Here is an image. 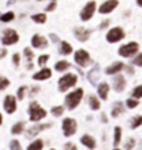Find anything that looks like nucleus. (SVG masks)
<instances>
[{
  "instance_id": "obj_39",
  "label": "nucleus",
  "mask_w": 142,
  "mask_h": 150,
  "mask_svg": "<svg viewBox=\"0 0 142 150\" xmlns=\"http://www.w3.org/2000/svg\"><path fill=\"white\" fill-rule=\"evenodd\" d=\"M25 55L28 56V59H31V58H33V51L32 50H29V48H25Z\"/></svg>"
},
{
  "instance_id": "obj_7",
  "label": "nucleus",
  "mask_w": 142,
  "mask_h": 150,
  "mask_svg": "<svg viewBox=\"0 0 142 150\" xmlns=\"http://www.w3.org/2000/svg\"><path fill=\"white\" fill-rule=\"evenodd\" d=\"M19 40L18 33L14 31V29H6L3 32V37H1V43L4 45H11V44H15Z\"/></svg>"
},
{
  "instance_id": "obj_34",
  "label": "nucleus",
  "mask_w": 142,
  "mask_h": 150,
  "mask_svg": "<svg viewBox=\"0 0 142 150\" xmlns=\"http://www.w3.org/2000/svg\"><path fill=\"white\" fill-rule=\"evenodd\" d=\"M10 150H22L19 140H17V139L11 140V142H10Z\"/></svg>"
},
{
  "instance_id": "obj_18",
  "label": "nucleus",
  "mask_w": 142,
  "mask_h": 150,
  "mask_svg": "<svg viewBox=\"0 0 142 150\" xmlns=\"http://www.w3.org/2000/svg\"><path fill=\"white\" fill-rule=\"evenodd\" d=\"M51 77V69L48 68H43L40 72H37L33 75V79L35 80H47Z\"/></svg>"
},
{
  "instance_id": "obj_38",
  "label": "nucleus",
  "mask_w": 142,
  "mask_h": 150,
  "mask_svg": "<svg viewBox=\"0 0 142 150\" xmlns=\"http://www.w3.org/2000/svg\"><path fill=\"white\" fill-rule=\"evenodd\" d=\"M134 65H137V66H142V54H138V55L134 58Z\"/></svg>"
},
{
  "instance_id": "obj_12",
  "label": "nucleus",
  "mask_w": 142,
  "mask_h": 150,
  "mask_svg": "<svg viewBox=\"0 0 142 150\" xmlns=\"http://www.w3.org/2000/svg\"><path fill=\"white\" fill-rule=\"evenodd\" d=\"M32 45L35 48H46L47 47V39L40 36V35H35L32 37Z\"/></svg>"
},
{
  "instance_id": "obj_44",
  "label": "nucleus",
  "mask_w": 142,
  "mask_h": 150,
  "mask_svg": "<svg viewBox=\"0 0 142 150\" xmlns=\"http://www.w3.org/2000/svg\"><path fill=\"white\" fill-rule=\"evenodd\" d=\"M4 55H6V50L0 51V58H1V56H4Z\"/></svg>"
},
{
  "instance_id": "obj_40",
  "label": "nucleus",
  "mask_w": 142,
  "mask_h": 150,
  "mask_svg": "<svg viewBox=\"0 0 142 150\" xmlns=\"http://www.w3.org/2000/svg\"><path fill=\"white\" fill-rule=\"evenodd\" d=\"M65 150H77V147L73 143H66L65 145Z\"/></svg>"
},
{
  "instance_id": "obj_48",
  "label": "nucleus",
  "mask_w": 142,
  "mask_h": 150,
  "mask_svg": "<svg viewBox=\"0 0 142 150\" xmlns=\"http://www.w3.org/2000/svg\"><path fill=\"white\" fill-rule=\"evenodd\" d=\"M50 150H55V149H50Z\"/></svg>"
},
{
  "instance_id": "obj_4",
  "label": "nucleus",
  "mask_w": 142,
  "mask_h": 150,
  "mask_svg": "<svg viewBox=\"0 0 142 150\" xmlns=\"http://www.w3.org/2000/svg\"><path fill=\"white\" fill-rule=\"evenodd\" d=\"M62 131H63V135L65 136H72L76 134L77 131V121L74 119H70V117H66L62 121Z\"/></svg>"
},
{
  "instance_id": "obj_2",
  "label": "nucleus",
  "mask_w": 142,
  "mask_h": 150,
  "mask_svg": "<svg viewBox=\"0 0 142 150\" xmlns=\"http://www.w3.org/2000/svg\"><path fill=\"white\" fill-rule=\"evenodd\" d=\"M81 98H83V90L77 88V90H74V91H72V92H69L66 95L65 105H66V107H68L69 110H73V109H76V107L79 106Z\"/></svg>"
},
{
  "instance_id": "obj_43",
  "label": "nucleus",
  "mask_w": 142,
  "mask_h": 150,
  "mask_svg": "<svg viewBox=\"0 0 142 150\" xmlns=\"http://www.w3.org/2000/svg\"><path fill=\"white\" fill-rule=\"evenodd\" d=\"M106 25H109V19H108V21H104V22L101 24V28L104 29V28H106Z\"/></svg>"
},
{
  "instance_id": "obj_23",
  "label": "nucleus",
  "mask_w": 142,
  "mask_h": 150,
  "mask_svg": "<svg viewBox=\"0 0 142 150\" xmlns=\"http://www.w3.org/2000/svg\"><path fill=\"white\" fill-rule=\"evenodd\" d=\"M123 112H124L123 103L117 102V103L115 105V107H113V110H112V116H113V117H119L120 114H123Z\"/></svg>"
},
{
  "instance_id": "obj_8",
  "label": "nucleus",
  "mask_w": 142,
  "mask_h": 150,
  "mask_svg": "<svg viewBox=\"0 0 142 150\" xmlns=\"http://www.w3.org/2000/svg\"><path fill=\"white\" fill-rule=\"evenodd\" d=\"M95 8H97L95 1H90V3H87L86 7L81 10V13H80L81 21H90V19L93 18L94 13H95Z\"/></svg>"
},
{
  "instance_id": "obj_26",
  "label": "nucleus",
  "mask_w": 142,
  "mask_h": 150,
  "mask_svg": "<svg viewBox=\"0 0 142 150\" xmlns=\"http://www.w3.org/2000/svg\"><path fill=\"white\" fill-rule=\"evenodd\" d=\"M120 140H122V128L120 127H116L115 128V138H113V146L117 147Z\"/></svg>"
},
{
  "instance_id": "obj_17",
  "label": "nucleus",
  "mask_w": 142,
  "mask_h": 150,
  "mask_svg": "<svg viewBox=\"0 0 142 150\" xmlns=\"http://www.w3.org/2000/svg\"><path fill=\"white\" fill-rule=\"evenodd\" d=\"M109 90H111V87H109L108 83H101L98 86V96L104 100L108 99V96H109Z\"/></svg>"
},
{
  "instance_id": "obj_37",
  "label": "nucleus",
  "mask_w": 142,
  "mask_h": 150,
  "mask_svg": "<svg viewBox=\"0 0 142 150\" xmlns=\"http://www.w3.org/2000/svg\"><path fill=\"white\" fill-rule=\"evenodd\" d=\"M25 91H26V87H21V88H18V94H17V96H18V99H19V100L24 99Z\"/></svg>"
},
{
  "instance_id": "obj_3",
  "label": "nucleus",
  "mask_w": 142,
  "mask_h": 150,
  "mask_svg": "<svg viewBox=\"0 0 142 150\" xmlns=\"http://www.w3.org/2000/svg\"><path fill=\"white\" fill-rule=\"evenodd\" d=\"M76 83H77V76L73 73H66L58 80V90L61 92H66L69 88L74 87Z\"/></svg>"
},
{
  "instance_id": "obj_46",
  "label": "nucleus",
  "mask_w": 142,
  "mask_h": 150,
  "mask_svg": "<svg viewBox=\"0 0 142 150\" xmlns=\"http://www.w3.org/2000/svg\"><path fill=\"white\" fill-rule=\"evenodd\" d=\"M1 123H3V116H1V113H0V125H1Z\"/></svg>"
},
{
  "instance_id": "obj_42",
  "label": "nucleus",
  "mask_w": 142,
  "mask_h": 150,
  "mask_svg": "<svg viewBox=\"0 0 142 150\" xmlns=\"http://www.w3.org/2000/svg\"><path fill=\"white\" fill-rule=\"evenodd\" d=\"M55 3H51V6L47 7V11H53V10H55Z\"/></svg>"
},
{
  "instance_id": "obj_32",
  "label": "nucleus",
  "mask_w": 142,
  "mask_h": 150,
  "mask_svg": "<svg viewBox=\"0 0 142 150\" xmlns=\"http://www.w3.org/2000/svg\"><path fill=\"white\" fill-rule=\"evenodd\" d=\"M14 19V13H6V14H3L1 17H0V21H3V22H8V21H12Z\"/></svg>"
},
{
  "instance_id": "obj_45",
  "label": "nucleus",
  "mask_w": 142,
  "mask_h": 150,
  "mask_svg": "<svg viewBox=\"0 0 142 150\" xmlns=\"http://www.w3.org/2000/svg\"><path fill=\"white\" fill-rule=\"evenodd\" d=\"M137 3H138V6L142 7V0H137Z\"/></svg>"
},
{
  "instance_id": "obj_36",
  "label": "nucleus",
  "mask_w": 142,
  "mask_h": 150,
  "mask_svg": "<svg viewBox=\"0 0 142 150\" xmlns=\"http://www.w3.org/2000/svg\"><path fill=\"white\" fill-rule=\"evenodd\" d=\"M134 145H135V140L131 138V139H128V140L126 142V145H124V149H126V150H131L132 147H134Z\"/></svg>"
},
{
  "instance_id": "obj_6",
  "label": "nucleus",
  "mask_w": 142,
  "mask_h": 150,
  "mask_svg": "<svg viewBox=\"0 0 142 150\" xmlns=\"http://www.w3.org/2000/svg\"><path fill=\"white\" fill-rule=\"evenodd\" d=\"M74 62L77 63L81 68H86L91 63V56L86 50H79L74 54Z\"/></svg>"
},
{
  "instance_id": "obj_22",
  "label": "nucleus",
  "mask_w": 142,
  "mask_h": 150,
  "mask_svg": "<svg viewBox=\"0 0 142 150\" xmlns=\"http://www.w3.org/2000/svg\"><path fill=\"white\" fill-rule=\"evenodd\" d=\"M44 146V142L42 139H36V140H33L29 146H28V149L26 150H42Z\"/></svg>"
},
{
  "instance_id": "obj_9",
  "label": "nucleus",
  "mask_w": 142,
  "mask_h": 150,
  "mask_svg": "<svg viewBox=\"0 0 142 150\" xmlns=\"http://www.w3.org/2000/svg\"><path fill=\"white\" fill-rule=\"evenodd\" d=\"M122 39H124V31L122 28H113L106 35V40L109 43H116V41L122 40Z\"/></svg>"
},
{
  "instance_id": "obj_28",
  "label": "nucleus",
  "mask_w": 142,
  "mask_h": 150,
  "mask_svg": "<svg viewBox=\"0 0 142 150\" xmlns=\"http://www.w3.org/2000/svg\"><path fill=\"white\" fill-rule=\"evenodd\" d=\"M32 19L35 22H37V24H44L47 21V17L44 14H35V15H32Z\"/></svg>"
},
{
  "instance_id": "obj_13",
  "label": "nucleus",
  "mask_w": 142,
  "mask_h": 150,
  "mask_svg": "<svg viewBox=\"0 0 142 150\" xmlns=\"http://www.w3.org/2000/svg\"><path fill=\"white\" fill-rule=\"evenodd\" d=\"M113 88H115V91H117V92H122L124 88H126V79H124L122 75H117L113 79Z\"/></svg>"
},
{
  "instance_id": "obj_5",
  "label": "nucleus",
  "mask_w": 142,
  "mask_h": 150,
  "mask_svg": "<svg viewBox=\"0 0 142 150\" xmlns=\"http://www.w3.org/2000/svg\"><path fill=\"white\" fill-rule=\"evenodd\" d=\"M138 48H139L138 43L130 41V43L124 44V45H122V47L119 48V54L122 56H124V58H130V56H132L134 54L138 52Z\"/></svg>"
},
{
  "instance_id": "obj_16",
  "label": "nucleus",
  "mask_w": 142,
  "mask_h": 150,
  "mask_svg": "<svg viewBox=\"0 0 142 150\" xmlns=\"http://www.w3.org/2000/svg\"><path fill=\"white\" fill-rule=\"evenodd\" d=\"M123 68H124L123 62H115V63H112L111 66H108L105 72H106V75H117V73H120L123 70Z\"/></svg>"
},
{
  "instance_id": "obj_41",
  "label": "nucleus",
  "mask_w": 142,
  "mask_h": 150,
  "mask_svg": "<svg viewBox=\"0 0 142 150\" xmlns=\"http://www.w3.org/2000/svg\"><path fill=\"white\" fill-rule=\"evenodd\" d=\"M12 61H14V65H15V66H18L19 65V54H14Z\"/></svg>"
},
{
  "instance_id": "obj_19",
  "label": "nucleus",
  "mask_w": 142,
  "mask_h": 150,
  "mask_svg": "<svg viewBox=\"0 0 142 150\" xmlns=\"http://www.w3.org/2000/svg\"><path fill=\"white\" fill-rule=\"evenodd\" d=\"M74 33H76V36H77V39H79L80 41H86V40H88L91 32L84 29V28H77V29L74 31Z\"/></svg>"
},
{
  "instance_id": "obj_14",
  "label": "nucleus",
  "mask_w": 142,
  "mask_h": 150,
  "mask_svg": "<svg viewBox=\"0 0 142 150\" xmlns=\"http://www.w3.org/2000/svg\"><path fill=\"white\" fill-rule=\"evenodd\" d=\"M50 124H43V125H32L31 128L28 130V132H26V138H33V136H36L37 134L40 131H43V130H46V128H48Z\"/></svg>"
},
{
  "instance_id": "obj_33",
  "label": "nucleus",
  "mask_w": 142,
  "mask_h": 150,
  "mask_svg": "<svg viewBox=\"0 0 142 150\" xmlns=\"http://www.w3.org/2000/svg\"><path fill=\"white\" fill-rule=\"evenodd\" d=\"M126 103H127V107H128V109H135V107L138 106V99H134V98H128Z\"/></svg>"
},
{
  "instance_id": "obj_10",
  "label": "nucleus",
  "mask_w": 142,
  "mask_h": 150,
  "mask_svg": "<svg viewBox=\"0 0 142 150\" xmlns=\"http://www.w3.org/2000/svg\"><path fill=\"white\" fill-rule=\"evenodd\" d=\"M3 106H4V110L8 114H12V113L17 110V98L14 95H7L6 98H4Z\"/></svg>"
},
{
  "instance_id": "obj_30",
  "label": "nucleus",
  "mask_w": 142,
  "mask_h": 150,
  "mask_svg": "<svg viewBox=\"0 0 142 150\" xmlns=\"http://www.w3.org/2000/svg\"><path fill=\"white\" fill-rule=\"evenodd\" d=\"M8 86H10V80L6 79V77H3V76H0V91L6 90Z\"/></svg>"
},
{
  "instance_id": "obj_21",
  "label": "nucleus",
  "mask_w": 142,
  "mask_h": 150,
  "mask_svg": "<svg viewBox=\"0 0 142 150\" xmlns=\"http://www.w3.org/2000/svg\"><path fill=\"white\" fill-rule=\"evenodd\" d=\"M25 131V123L24 121H19V123H17V124L12 125L11 128V132L14 134V135H19V134H22V132Z\"/></svg>"
},
{
  "instance_id": "obj_24",
  "label": "nucleus",
  "mask_w": 142,
  "mask_h": 150,
  "mask_svg": "<svg viewBox=\"0 0 142 150\" xmlns=\"http://www.w3.org/2000/svg\"><path fill=\"white\" fill-rule=\"evenodd\" d=\"M130 125L132 130H135V128H138L139 125H142V116L141 114H137V116H134L132 119H131L130 121Z\"/></svg>"
},
{
  "instance_id": "obj_29",
  "label": "nucleus",
  "mask_w": 142,
  "mask_h": 150,
  "mask_svg": "<svg viewBox=\"0 0 142 150\" xmlns=\"http://www.w3.org/2000/svg\"><path fill=\"white\" fill-rule=\"evenodd\" d=\"M132 98L134 99H141L142 98V86H137L134 90H132Z\"/></svg>"
},
{
  "instance_id": "obj_35",
  "label": "nucleus",
  "mask_w": 142,
  "mask_h": 150,
  "mask_svg": "<svg viewBox=\"0 0 142 150\" xmlns=\"http://www.w3.org/2000/svg\"><path fill=\"white\" fill-rule=\"evenodd\" d=\"M48 55H42L39 56V61H37V63H39V66H44L46 63H47V61H48Z\"/></svg>"
},
{
  "instance_id": "obj_47",
  "label": "nucleus",
  "mask_w": 142,
  "mask_h": 150,
  "mask_svg": "<svg viewBox=\"0 0 142 150\" xmlns=\"http://www.w3.org/2000/svg\"><path fill=\"white\" fill-rule=\"evenodd\" d=\"M113 150H120V149H119V147H116V149H113Z\"/></svg>"
},
{
  "instance_id": "obj_15",
  "label": "nucleus",
  "mask_w": 142,
  "mask_h": 150,
  "mask_svg": "<svg viewBox=\"0 0 142 150\" xmlns=\"http://www.w3.org/2000/svg\"><path fill=\"white\" fill-rule=\"evenodd\" d=\"M80 142L86 146L87 149H90V150H94L95 149V146H97V140H95L94 136H91V135H83L81 139H80Z\"/></svg>"
},
{
  "instance_id": "obj_25",
  "label": "nucleus",
  "mask_w": 142,
  "mask_h": 150,
  "mask_svg": "<svg viewBox=\"0 0 142 150\" xmlns=\"http://www.w3.org/2000/svg\"><path fill=\"white\" fill-rule=\"evenodd\" d=\"M59 52L63 54V55H69V54L72 52V45H70L68 41H62L61 48H59Z\"/></svg>"
},
{
  "instance_id": "obj_11",
  "label": "nucleus",
  "mask_w": 142,
  "mask_h": 150,
  "mask_svg": "<svg viewBox=\"0 0 142 150\" xmlns=\"http://www.w3.org/2000/svg\"><path fill=\"white\" fill-rule=\"evenodd\" d=\"M117 4H119L117 0H106V1H104V3L101 4V7H99V13L101 14L112 13V11L117 7Z\"/></svg>"
},
{
  "instance_id": "obj_1",
  "label": "nucleus",
  "mask_w": 142,
  "mask_h": 150,
  "mask_svg": "<svg viewBox=\"0 0 142 150\" xmlns=\"http://www.w3.org/2000/svg\"><path fill=\"white\" fill-rule=\"evenodd\" d=\"M28 113H29V120L33 121V123L40 121L42 119H44L47 116V112L37 102H31V105L28 107Z\"/></svg>"
},
{
  "instance_id": "obj_20",
  "label": "nucleus",
  "mask_w": 142,
  "mask_h": 150,
  "mask_svg": "<svg viewBox=\"0 0 142 150\" xmlns=\"http://www.w3.org/2000/svg\"><path fill=\"white\" fill-rule=\"evenodd\" d=\"M88 103H90V107L93 110H99L101 109V102L97 98V95H90L88 96Z\"/></svg>"
},
{
  "instance_id": "obj_27",
  "label": "nucleus",
  "mask_w": 142,
  "mask_h": 150,
  "mask_svg": "<svg viewBox=\"0 0 142 150\" xmlns=\"http://www.w3.org/2000/svg\"><path fill=\"white\" fill-rule=\"evenodd\" d=\"M69 62L68 61H59V62L55 65V70L57 72H63V70H68L69 69Z\"/></svg>"
},
{
  "instance_id": "obj_31",
  "label": "nucleus",
  "mask_w": 142,
  "mask_h": 150,
  "mask_svg": "<svg viewBox=\"0 0 142 150\" xmlns=\"http://www.w3.org/2000/svg\"><path fill=\"white\" fill-rule=\"evenodd\" d=\"M63 106H54L53 109H51V113L54 114V116H57V117H59V116H62L63 114Z\"/></svg>"
}]
</instances>
